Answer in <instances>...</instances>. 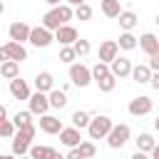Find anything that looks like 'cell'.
I'll use <instances>...</instances> for the list:
<instances>
[{"mask_svg": "<svg viewBox=\"0 0 159 159\" xmlns=\"http://www.w3.org/2000/svg\"><path fill=\"white\" fill-rule=\"evenodd\" d=\"M157 25H159V15H157Z\"/></svg>", "mask_w": 159, "mask_h": 159, "instance_id": "obj_45", "label": "cell"}, {"mask_svg": "<svg viewBox=\"0 0 159 159\" xmlns=\"http://www.w3.org/2000/svg\"><path fill=\"white\" fill-rule=\"evenodd\" d=\"M27 154H30L32 159H45V157L55 159V157H57V149H52V147H32V144H30Z\"/></svg>", "mask_w": 159, "mask_h": 159, "instance_id": "obj_22", "label": "cell"}, {"mask_svg": "<svg viewBox=\"0 0 159 159\" xmlns=\"http://www.w3.org/2000/svg\"><path fill=\"white\" fill-rule=\"evenodd\" d=\"M45 2H47V5H52V7H55V5H60V0H45Z\"/></svg>", "mask_w": 159, "mask_h": 159, "instance_id": "obj_42", "label": "cell"}, {"mask_svg": "<svg viewBox=\"0 0 159 159\" xmlns=\"http://www.w3.org/2000/svg\"><path fill=\"white\" fill-rule=\"evenodd\" d=\"M117 52H119L117 40H104V42L99 45V60H102V62H112V60L117 57Z\"/></svg>", "mask_w": 159, "mask_h": 159, "instance_id": "obj_16", "label": "cell"}, {"mask_svg": "<svg viewBox=\"0 0 159 159\" xmlns=\"http://www.w3.org/2000/svg\"><path fill=\"white\" fill-rule=\"evenodd\" d=\"M75 60H77L75 47H72V45H62V50H60V62H75Z\"/></svg>", "mask_w": 159, "mask_h": 159, "instance_id": "obj_32", "label": "cell"}, {"mask_svg": "<svg viewBox=\"0 0 159 159\" xmlns=\"http://www.w3.org/2000/svg\"><path fill=\"white\" fill-rule=\"evenodd\" d=\"M70 82L75 87H87L92 82V70L82 62H70Z\"/></svg>", "mask_w": 159, "mask_h": 159, "instance_id": "obj_3", "label": "cell"}, {"mask_svg": "<svg viewBox=\"0 0 159 159\" xmlns=\"http://www.w3.org/2000/svg\"><path fill=\"white\" fill-rule=\"evenodd\" d=\"M0 142H2V139H0Z\"/></svg>", "mask_w": 159, "mask_h": 159, "instance_id": "obj_46", "label": "cell"}, {"mask_svg": "<svg viewBox=\"0 0 159 159\" xmlns=\"http://www.w3.org/2000/svg\"><path fill=\"white\" fill-rule=\"evenodd\" d=\"M72 47H75V52H77V57H84V55H89V42L87 40H75L72 42Z\"/></svg>", "mask_w": 159, "mask_h": 159, "instance_id": "obj_34", "label": "cell"}, {"mask_svg": "<svg viewBox=\"0 0 159 159\" xmlns=\"http://www.w3.org/2000/svg\"><path fill=\"white\" fill-rule=\"evenodd\" d=\"M55 40H57L60 45H72V42L77 40V30L65 22V25H60V27L55 30Z\"/></svg>", "mask_w": 159, "mask_h": 159, "instance_id": "obj_12", "label": "cell"}, {"mask_svg": "<svg viewBox=\"0 0 159 159\" xmlns=\"http://www.w3.org/2000/svg\"><path fill=\"white\" fill-rule=\"evenodd\" d=\"M137 149H139V152H144V154H149V152L154 149V137H152V134H147V132H144V134H139V137H137Z\"/></svg>", "mask_w": 159, "mask_h": 159, "instance_id": "obj_25", "label": "cell"}, {"mask_svg": "<svg viewBox=\"0 0 159 159\" xmlns=\"http://www.w3.org/2000/svg\"><path fill=\"white\" fill-rule=\"evenodd\" d=\"M5 60H10V57H7V50L0 47V62H5Z\"/></svg>", "mask_w": 159, "mask_h": 159, "instance_id": "obj_38", "label": "cell"}, {"mask_svg": "<svg viewBox=\"0 0 159 159\" xmlns=\"http://www.w3.org/2000/svg\"><path fill=\"white\" fill-rule=\"evenodd\" d=\"M60 142H62L65 147H77V144L82 142V134H80L77 127H62V129H60Z\"/></svg>", "mask_w": 159, "mask_h": 159, "instance_id": "obj_14", "label": "cell"}, {"mask_svg": "<svg viewBox=\"0 0 159 159\" xmlns=\"http://www.w3.org/2000/svg\"><path fill=\"white\" fill-rule=\"evenodd\" d=\"M0 75H2L5 80L17 77V75H20V62H17V60H5V62H0Z\"/></svg>", "mask_w": 159, "mask_h": 159, "instance_id": "obj_19", "label": "cell"}, {"mask_svg": "<svg viewBox=\"0 0 159 159\" xmlns=\"http://www.w3.org/2000/svg\"><path fill=\"white\" fill-rule=\"evenodd\" d=\"M67 5H80V2H84V0H65Z\"/></svg>", "mask_w": 159, "mask_h": 159, "instance_id": "obj_41", "label": "cell"}, {"mask_svg": "<svg viewBox=\"0 0 159 159\" xmlns=\"http://www.w3.org/2000/svg\"><path fill=\"white\" fill-rule=\"evenodd\" d=\"M89 119H92L89 112H80V109H77V112L72 114V127H77V129H87Z\"/></svg>", "mask_w": 159, "mask_h": 159, "instance_id": "obj_29", "label": "cell"}, {"mask_svg": "<svg viewBox=\"0 0 159 159\" xmlns=\"http://www.w3.org/2000/svg\"><path fill=\"white\" fill-rule=\"evenodd\" d=\"M117 45L122 47V50H134L137 47V37L129 32V30H124L122 35H119V40H117Z\"/></svg>", "mask_w": 159, "mask_h": 159, "instance_id": "obj_27", "label": "cell"}, {"mask_svg": "<svg viewBox=\"0 0 159 159\" xmlns=\"http://www.w3.org/2000/svg\"><path fill=\"white\" fill-rule=\"evenodd\" d=\"M5 117H7V109H5L2 104H0V119H5Z\"/></svg>", "mask_w": 159, "mask_h": 159, "instance_id": "obj_40", "label": "cell"}, {"mask_svg": "<svg viewBox=\"0 0 159 159\" xmlns=\"http://www.w3.org/2000/svg\"><path fill=\"white\" fill-rule=\"evenodd\" d=\"M32 137H35V124L32 122L17 127L15 134H12V154H27V149L32 144Z\"/></svg>", "mask_w": 159, "mask_h": 159, "instance_id": "obj_1", "label": "cell"}, {"mask_svg": "<svg viewBox=\"0 0 159 159\" xmlns=\"http://www.w3.org/2000/svg\"><path fill=\"white\" fill-rule=\"evenodd\" d=\"M149 70H152V72H157V70H159V52L149 55Z\"/></svg>", "mask_w": 159, "mask_h": 159, "instance_id": "obj_36", "label": "cell"}, {"mask_svg": "<svg viewBox=\"0 0 159 159\" xmlns=\"http://www.w3.org/2000/svg\"><path fill=\"white\" fill-rule=\"evenodd\" d=\"M139 47H142V52H147V55H154V52H159V37L157 35H152V32H144L142 37H139V42H137Z\"/></svg>", "mask_w": 159, "mask_h": 159, "instance_id": "obj_15", "label": "cell"}, {"mask_svg": "<svg viewBox=\"0 0 159 159\" xmlns=\"http://www.w3.org/2000/svg\"><path fill=\"white\" fill-rule=\"evenodd\" d=\"M154 127H157V132H159V117H157V119H154Z\"/></svg>", "mask_w": 159, "mask_h": 159, "instance_id": "obj_44", "label": "cell"}, {"mask_svg": "<svg viewBox=\"0 0 159 159\" xmlns=\"http://www.w3.org/2000/svg\"><path fill=\"white\" fill-rule=\"evenodd\" d=\"M12 122H15V127H22V124L32 122V112H30V109H27V112H17V114L12 117Z\"/></svg>", "mask_w": 159, "mask_h": 159, "instance_id": "obj_35", "label": "cell"}, {"mask_svg": "<svg viewBox=\"0 0 159 159\" xmlns=\"http://www.w3.org/2000/svg\"><path fill=\"white\" fill-rule=\"evenodd\" d=\"M112 119L109 117H104V114H99V117H94V119H89V124H87V132H89V139H104L107 137V132L112 129Z\"/></svg>", "mask_w": 159, "mask_h": 159, "instance_id": "obj_4", "label": "cell"}, {"mask_svg": "<svg viewBox=\"0 0 159 159\" xmlns=\"http://www.w3.org/2000/svg\"><path fill=\"white\" fill-rule=\"evenodd\" d=\"M42 25H45L47 30H52V32H55V30H57L60 25H65V20H62V15H60L57 5H55V7L50 10V12H45V15H42Z\"/></svg>", "mask_w": 159, "mask_h": 159, "instance_id": "obj_17", "label": "cell"}, {"mask_svg": "<svg viewBox=\"0 0 159 159\" xmlns=\"http://www.w3.org/2000/svg\"><path fill=\"white\" fill-rule=\"evenodd\" d=\"M102 12H104L107 17H117V15L122 12L119 0H102Z\"/></svg>", "mask_w": 159, "mask_h": 159, "instance_id": "obj_26", "label": "cell"}, {"mask_svg": "<svg viewBox=\"0 0 159 159\" xmlns=\"http://www.w3.org/2000/svg\"><path fill=\"white\" fill-rule=\"evenodd\" d=\"M129 137H132V129L127 124H112V129L107 132V144L112 149H122L129 142Z\"/></svg>", "mask_w": 159, "mask_h": 159, "instance_id": "obj_2", "label": "cell"}, {"mask_svg": "<svg viewBox=\"0 0 159 159\" xmlns=\"http://www.w3.org/2000/svg\"><path fill=\"white\" fill-rule=\"evenodd\" d=\"M132 77H134V82H139V84H147L149 77H152L149 65H134V67H132Z\"/></svg>", "mask_w": 159, "mask_h": 159, "instance_id": "obj_20", "label": "cell"}, {"mask_svg": "<svg viewBox=\"0 0 159 159\" xmlns=\"http://www.w3.org/2000/svg\"><path fill=\"white\" fill-rule=\"evenodd\" d=\"M109 72L114 75V77H129L132 75V62L127 60V57H114L112 62H109Z\"/></svg>", "mask_w": 159, "mask_h": 159, "instance_id": "obj_8", "label": "cell"}, {"mask_svg": "<svg viewBox=\"0 0 159 159\" xmlns=\"http://www.w3.org/2000/svg\"><path fill=\"white\" fill-rule=\"evenodd\" d=\"M104 75H109V62H97L94 67H92V80H99V77H104Z\"/></svg>", "mask_w": 159, "mask_h": 159, "instance_id": "obj_33", "label": "cell"}, {"mask_svg": "<svg viewBox=\"0 0 159 159\" xmlns=\"http://www.w3.org/2000/svg\"><path fill=\"white\" fill-rule=\"evenodd\" d=\"M27 102H30V112H32V114H37V117H40V114H45V112L50 109L47 92H40V89H37L35 94H30V99H27Z\"/></svg>", "mask_w": 159, "mask_h": 159, "instance_id": "obj_6", "label": "cell"}, {"mask_svg": "<svg viewBox=\"0 0 159 159\" xmlns=\"http://www.w3.org/2000/svg\"><path fill=\"white\" fill-rule=\"evenodd\" d=\"M40 129L45 132V134H60V129H62V122L55 117V114H40Z\"/></svg>", "mask_w": 159, "mask_h": 159, "instance_id": "obj_10", "label": "cell"}, {"mask_svg": "<svg viewBox=\"0 0 159 159\" xmlns=\"http://www.w3.org/2000/svg\"><path fill=\"white\" fill-rule=\"evenodd\" d=\"M30 30H32V27L20 20V22H12V25L7 27V35H10V40H15V42H25V40L30 37Z\"/></svg>", "mask_w": 159, "mask_h": 159, "instance_id": "obj_9", "label": "cell"}, {"mask_svg": "<svg viewBox=\"0 0 159 159\" xmlns=\"http://www.w3.org/2000/svg\"><path fill=\"white\" fill-rule=\"evenodd\" d=\"M47 99H50V107H55V109H62L65 104H67V97H65V92L62 89H50L47 92Z\"/></svg>", "mask_w": 159, "mask_h": 159, "instance_id": "obj_23", "label": "cell"}, {"mask_svg": "<svg viewBox=\"0 0 159 159\" xmlns=\"http://www.w3.org/2000/svg\"><path fill=\"white\" fill-rule=\"evenodd\" d=\"M117 17H119V27H122V30H132V27L137 25V15H134L132 10H122Z\"/></svg>", "mask_w": 159, "mask_h": 159, "instance_id": "obj_24", "label": "cell"}, {"mask_svg": "<svg viewBox=\"0 0 159 159\" xmlns=\"http://www.w3.org/2000/svg\"><path fill=\"white\" fill-rule=\"evenodd\" d=\"M94 82H97V87H99L102 92H112L114 84H117V77L109 72V75H104V77H99V80H94Z\"/></svg>", "mask_w": 159, "mask_h": 159, "instance_id": "obj_28", "label": "cell"}, {"mask_svg": "<svg viewBox=\"0 0 159 159\" xmlns=\"http://www.w3.org/2000/svg\"><path fill=\"white\" fill-rule=\"evenodd\" d=\"M52 87H55V80H52L50 72H40V75L35 77V89H40V92H50Z\"/></svg>", "mask_w": 159, "mask_h": 159, "instance_id": "obj_21", "label": "cell"}, {"mask_svg": "<svg viewBox=\"0 0 159 159\" xmlns=\"http://www.w3.org/2000/svg\"><path fill=\"white\" fill-rule=\"evenodd\" d=\"M149 154H152V157H154V159H159V144H154V149H152V152H149Z\"/></svg>", "mask_w": 159, "mask_h": 159, "instance_id": "obj_39", "label": "cell"}, {"mask_svg": "<svg viewBox=\"0 0 159 159\" xmlns=\"http://www.w3.org/2000/svg\"><path fill=\"white\" fill-rule=\"evenodd\" d=\"M15 122H10L7 117L5 119H0V139H12V134H15Z\"/></svg>", "mask_w": 159, "mask_h": 159, "instance_id": "obj_30", "label": "cell"}, {"mask_svg": "<svg viewBox=\"0 0 159 159\" xmlns=\"http://www.w3.org/2000/svg\"><path fill=\"white\" fill-rule=\"evenodd\" d=\"M97 154V147L94 142H80L77 147H70V159H82V157H94Z\"/></svg>", "mask_w": 159, "mask_h": 159, "instance_id": "obj_11", "label": "cell"}, {"mask_svg": "<svg viewBox=\"0 0 159 159\" xmlns=\"http://www.w3.org/2000/svg\"><path fill=\"white\" fill-rule=\"evenodd\" d=\"M5 50H7V57H10V60H17V62L27 60V50L22 47V42H15V40H10V42L5 45Z\"/></svg>", "mask_w": 159, "mask_h": 159, "instance_id": "obj_18", "label": "cell"}, {"mask_svg": "<svg viewBox=\"0 0 159 159\" xmlns=\"http://www.w3.org/2000/svg\"><path fill=\"white\" fill-rule=\"evenodd\" d=\"M10 94L15 99H30V87H27L25 80H20V75L10 80Z\"/></svg>", "mask_w": 159, "mask_h": 159, "instance_id": "obj_13", "label": "cell"}, {"mask_svg": "<svg viewBox=\"0 0 159 159\" xmlns=\"http://www.w3.org/2000/svg\"><path fill=\"white\" fill-rule=\"evenodd\" d=\"M52 40H55V35H52V30H47L45 25L32 27V30H30V37H27V42H30L32 47H47Z\"/></svg>", "mask_w": 159, "mask_h": 159, "instance_id": "obj_5", "label": "cell"}, {"mask_svg": "<svg viewBox=\"0 0 159 159\" xmlns=\"http://www.w3.org/2000/svg\"><path fill=\"white\" fill-rule=\"evenodd\" d=\"M127 109H129V114H134V117H144V114L152 112V99L144 97V94H139V97H134V99L129 102Z\"/></svg>", "mask_w": 159, "mask_h": 159, "instance_id": "obj_7", "label": "cell"}, {"mask_svg": "<svg viewBox=\"0 0 159 159\" xmlns=\"http://www.w3.org/2000/svg\"><path fill=\"white\" fill-rule=\"evenodd\" d=\"M149 84H152V87L159 92V70H157V72H152V77H149Z\"/></svg>", "mask_w": 159, "mask_h": 159, "instance_id": "obj_37", "label": "cell"}, {"mask_svg": "<svg viewBox=\"0 0 159 159\" xmlns=\"http://www.w3.org/2000/svg\"><path fill=\"white\" fill-rule=\"evenodd\" d=\"M75 17H77V20H89V17H92V7H89L87 2L75 5Z\"/></svg>", "mask_w": 159, "mask_h": 159, "instance_id": "obj_31", "label": "cell"}, {"mask_svg": "<svg viewBox=\"0 0 159 159\" xmlns=\"http://www.w3.org/2000/svg\"><path fill=\"white\" fill-rule=\"evenodd\" d=\"M2 12H5V2L0 0V15H2Z\"/></svg>", "mask_w": 159, "mask_h": 159, "instance_id": "obj_43", "label": "cell"}]
</instances>
